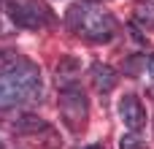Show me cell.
I'll use <instances>...</instances> for the list:
<instances>
[{
  "label": "cell",
  "instance_id": "7",
  "mask_svg": "<svg viewBox=\"0 0 154 149\" xmlns=\"http://www.w3.org/2000/svg\"><path fill=\"white\" fill-rule=\"evenodd\" d=\"M135 19L143 22L146 27H154V3H138L135 5Z\"/></svg>",
  "mask_w": 154,
  "mask_h": 149
},
{
  "label": "cell",
  "instance_id": "4",
  "mask_svg": "<svg viewBox=\"0 0 154 149\" xmlns=\"http://www.w3.org/2000/svg\"><path fill=\"white\" fill-rule=\"evenodd\" d=\"M8 16L14 24L24 30H38L49 22V11L38 0H11L8 3Z\"/></svg>",
  "mask_w": 154,
  "mask_h": 149
},
{
  "label": "cell",
  "instance_id": "3",
  "mask_svg": "<svg viewBox=\"0 0 154 149\" xmlns=\"http://www.w3.org/2000/svg\"><path fill=\"white\" fill-rule=\"evenodd\" d=\"M60 114L62 119L68 122L70 130H84L87 125V117H89V103H87V95L81 87H65L60 92Z\"/></svg>",
  "mask_w": 154,
  "mask_h": 149
},
{
  "label": "cell",
  "instance_id": "10",
  "mask_svg": "<svg viewBox=\"0 0 154 149\" xmlns=\"http://www.w3.org/2000/svg\"><path fill=\"white\" fill-rule=\"evenodd\" d=\"M16 128H19V130H41V128H43V122H41L38 117H22Z\"/></svg>",
  "mask_w": 154,
  "mask_h": 149
},
{
  "label": "cell",
  "instance_id": "2",
  "mask_svg": "<svg viewBox=\"0 0 154 149\" xmlns=\"http://www.w3.org/2000/svg\"><path fill=\"white\" fill-rule=\"evenodd\" d=\"M68 27L87 38V41H95V43H103V41H111L114 33H116V19L95 0H81L76 5L68 8Z\"/></svg>",
  "mask_w": 154,
  "mask_h": 149
},
{
  "label": "cell",
  "instance_id": "5",
  "mask_svg": "<svg viewBox=\"0 0 154 149\" xmlns=\"http://www.w3.org/2000/svg\"><path fill=\"white\" fill-rule=\"evenodd\" d=\"M119 119H122L125 128L133 130V133H138V130L146 125V111H143V106H141V100H138L135 95H125V98L119 100Z\"/></svg>",
  "mask_w": 154,
  "mask_h": 149
},
{
  "label": "cell",
  "instance_id": "12",
  "mask_svg": "<svg viewBox=\"0 0 154 149\" xmlns=\"http://www.w3.org/2000/svg\"><path fill=\"white\" fill-rule=\"evenodd\" d=\"M84 149H100V144H92V147H84Z\"/></svg>",
  "mask_w": 154,
  "mask_h": 149
},
{
  "label": "cell",
  "instance_id": "1",
  "mask_svg": "<svg viewBox=\"0 0 154 149\" xmlns=\"http://www.w3.org/2000/svg\"><path fill=\"white\" fill-rule=\"evenodd\" d=\"M38 95H41V71L32 62L16 60L0 73V109L30 103Z\"/></svg>",
  "mask_w": 154,
  "mask_h": 149
},
{
  "label": "cell",
  "instance_id": "6",
  "mask_svg": "<svg viewBox=\"0 0 154 149\" xmlns=\"http://www.w3.org/2000/svg\"><path fill=\"white\" fill-rule=\"evenodd\" d=\"M92 84L97 92H111L116 87V71L111 65H103V62H95L92 65Z\"/></svg>",
  "mask_w": 154,
  "mask_h": 149
},
{
  "label": "cell",
  "instance_id": "8",
  "mask_svg": "<svg viewBox=\"0 0 154 149\" xmlns=\"http://www.w3.org/2000/svg\"><path fill=\"white\" fill-rule=\"evenodd\" d=\"M119 149H146V147H143V141L130 130V133H125V136L119 138Z\"/></svg>",
  "mask_w": 154,
  "mask_h": 149
},
{
  "label": "cell",
  "instance_id": "11",
  "mask_svg": "<svg viewBox=\"0 0 154 149\" xmlns=\"http://www.w3.org/2000/svg\"><path fill=\"white\" fill-rule=\"evenodd\" d=\"M146 73L154 79V54H152V57H146Z\"/></svg>",
  "mask_w": 154,
  "mask_h": 149
},
{
  "label": "cell",
  "instance_id": "9",
  "mask_svg": "<svg viewBox=\"0 0 154 149\" xmlns=\"http://www.w3.org/2000/svg\"><path fill=\"white\" fill-rule=\"evenodd\" d=\"M76 68H79V62L73 60V57H65V62L57 68V76L60 79H65V73H70V76H76Z\"/></svg>",
  "mask_w": 154,
  "mask_h": 149
}]
</instances>
